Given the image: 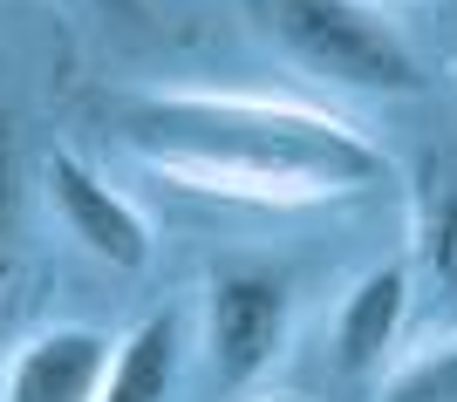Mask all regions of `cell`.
<instances>
[{
    "label": "cell",
    "instance_id": "obj_1",
    "mask_svg": "<svg viewBox=\"0 0 457 402\" xmlns=\"http://www.w3.org/2000/svg\"><path fill=\"white\" fill-rule=\"evenodd\" d=\"M116 130L137 164L178 177L185 192L239 205H321L382 185V151L355 123L307 103L157 89L116 103Z\"/></svg>",
    "mask_w": 457,
    "mask_h": 402
},
{
    "label": "cell",
    "instance_id": "obj_8",
    "mask_svg": "<svg viewBox=\"0 0 457 402\" xmlns=\"http://www.w3.org/2000/svg\"><path fill=\"white\" fill-rule=\"evenodd\" d=\"M178 362H185V314L164 307V314H151V321L110 355L96 402H171Z\"/></svg>",
    "mask_w": 457,
    "mask_h": 402
},
{
    "label": "cell",
    "instance_id": "obj_10",
    "mask_svg": "<svg viewBox=\"0 0 457 402\" xmlns=\"http://www.w3.org/2000/svg\"><path fill=\"white\" fill-rule=\"evenodd\" d=\"M14 259H21V198H14V130L0 110V314L14 293Z\"/></svg>",
    "mask_w": 457,
    "mask_h": 402
},
{
    "label": "cell",
    "instance_id": "obj_9",
    "mask_svg": "<svg viewBox=\"0 0 457 402\" xmlns=\"http://www.w3.org/2000/svg\"><path fill=\"white\" fill-rule=\"evenodd\" d=\"M382 402H457V334L430 341V355H417L403 368L396 382L382 389Z\"/></svg>",
    "mask_w": 457,
    "mask_h": 402
},
{
    "label": "cell",
    "instance_id": "obj_3",
    "mask_svg": "<svg viewBox=\"0 0 457 402\" xmlns=\"http://www.w3.org/2000/svg\"><path fill=\"white\" fill-rule=\"evenodd\" d=\"M287 327H294V300H287V280L260 267H232L212 280L205 293V355L212 375L226 389H246L253 375H267L273 355L287 348Z\"/></svg>",
    "mask_w": 457,
    "mask_h": 402
},
{
    "label": "cell",
    "instance_id": "obj_2",
    "mask_svg": "<svg viewBox=\"0 0 457 402\" xmlns=\"http://www.w3.org/2000/svg\"><path fill=\"white\" fill-rule=\"evenodd\" d=\"M246 7L260 35L314 82L362 89V96H410L423 82L410 41L362 0H246Z\"/></svg>",
    "mask_w": 457,
    "mask_h": 402
},
{
    "label": "cell",
    "instance_id": "obj_7",
    "mask_svg": "<svg viewBox=\"0 0 457 402\" xmlns=\"http://www.w3.org/2000/svg\"><path fill=\"white\" fill-rule=\"evenodd\" d=\"M403 321H410V273L403 267H376L355 280L342 307V327H335V362L342 375H376L382 355L396 348Z\"/></svg>",
    "mask_w": 457,
    "mask_h": 402
},
{
    "label": "cell",
    "instance_id": "obj_11",
    "mask_svg": "<svg viewBox=\"0 0 457 402\" xmlns=\"http://www.w3.org/2000/svg\"><path fill=\"white\" fill-rule=\"evenodd\" d=\"M96 7H110V14H137V0H96Z\"/></svg>",
    "mask_w": 457,
    "mask_h": 402
},
{
    "label": "cell",
    "instance_id": "obj_12",
    "mask_svg": "<svg viewBox=\"0 0 457 402\" xmlns=\"http://www.w3.org/2000/svg\"><path fill=\"white\" fill-rule=\"evenodd\" d=\"M260 402H301V396H260Z\"/></svg>",
    "mask_w": 457,
    "mask_h": 402
},
{
    "label": "cell",
    "instance_id": "obj_6",
    "mask_svg": "<svg viewBox=\"0 0 457 402\" xmlns=\"http://www.w3.org/2000/svg\"><path fill=\"white\" fill-rule=\"evenodd\" d=\"M417 280H423V334H457V157H430L417 185Z\"/></svg>",
    "mask_w": 457,
    "mask_h": 402
},
{
    "label": "cell",
    "instance_id": "obj_5",
    "mask_svg": "<svg viewBox=\"0 0 457 402\" xmlns=\"http://www.w3.org/2000/svg\"><path fill=\"white\" fill-rule=\"evenodd\" d=\"M110 355L116 348L103 327H48L7 362L0 402H96Z\"/></svg>",
    "mask_w": 457,
    "mask_h": 402
},
{
    "label": "cell",
    "instance_id": "obj_4",
    "mask_svg": "<svg viewBox=\"0 0 457 402\" xmlns=\"http://www.w3.org/2000/svg\"><path fill=\"white\" fill-rule=\"evenodd\" d=\"M41 177H48V198H55L69 239H82V252H96V259L116 267V273L151 267V226H144V211H137L123 192H110L89 164H76V157L55 151Z\"/></svg>",
    "mask_w": 457,
    "mask_h": 402
}]
</instances>
